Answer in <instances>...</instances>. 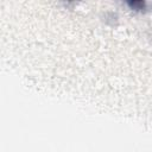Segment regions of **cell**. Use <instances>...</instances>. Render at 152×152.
I'll return each mask as SVG.
<instances>
[{"instance_id":"cell-1","label":"cell","mask_w":152,"mask_h":152,"mask_svg":"<svg viewBox=\"0 0 152 152\" xmlns=\"http://www.w3.org/2000/svg\"><path fill=\"white\" fill-rule=\"evenodd\" d=\"M127 5L133 8L134 11H142L145 8V2L144 1H128Z\"/></svg>"}]
</instances>
